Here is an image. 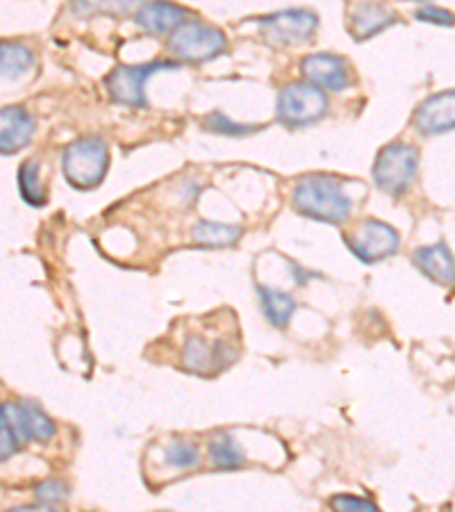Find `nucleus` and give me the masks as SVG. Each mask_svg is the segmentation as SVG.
Masks as SVG:
<instances>
[{"label":"nucleus","instance_id":"f257e3e1","mask_svg":"<svg viewBox=\"0 0 455 512\" xmlns=\"http://www.w3.org/2000/svg\"><path fill=\"white\" fill-rule=\"evenodd\" d=\"M296 212L314 221L342 224L353 210V198L346 192L344 183L328 173H312L301 178L292 192Z\"/></svg>","mask_w":455,"mask_h":512},{"label":"nucleus","instance_id":"f03ea898","mask_svg":"<svg viewBox=\"0 0 455 512\" xmlns=\"http://www.w3.org/2000/svg\"><path fill=\"white\" fill-rule=\"evenodd\" d=\"M110 164V153L101 137H82L66 146L62 155L64 178L76 189H91L101 185Z\"/></svg>","mask_w":455,"mask_h":512},{"label":"nucleus","instance_id":"7ed1b4c3","mask_svg":"<svg viewBox=\"0 0 455 512\" xmlns=\"http://www.w3.org/2000/svg\"><path fill=\"white\" fill-rule=\"evenodd\" d=\"M228 39L219 28L210 26V23L189 19L171 32L169 48L171 53L180 57L182 62L201 64L214 60V57L226 51Z\"/></svg>","mask_w":455,"mask_h":512},{"label":"nucleus","instance_id":"20e7f679","mask_svg":"<svg viewBox=\"0 0 455 512\" xmlns=\"http://www.w3.org/2000/svg\"><path fill=\"white\" fill-rule=\"evenodd\" d=\"M419 151L410 144H390L378 153L374 164L376 185L390 196L408 192L417 178Z\"/></svg>","mask_w":455,"mask_h":512},{"label":"nucleus","instance_id":"39448f33","mask_svg":"<svg viewBox=\"0 0 455 512\" xmlns=\"http://www.w3.org/2000/svg\"><path fill=\"white\" fill-rule=\"evenodd\" d=\"M278 121L289 128H303L326 117L328 98L324 89L310 82H292L278 94Z\"/></svg>","mask_w":455,"mask_h":512},{"label":"nucleus","instance_id":"423d86ee","mask_svg":"<svg viewBox=\"0 0 455 512\" xmlns=\"http://www.w3.org/2000/svg\"><path fill=\"white\" fill-rule=\"evenodd\" d=\"M178 69L173 62H151V64H132V66H119L114 69L105 80L107 94L114 103L126 107H144L146 105V82L157 71H171Z\"/></svg>","mask_w":455,"mask_h":512},{"label":"nucleus","instance_id":"0eeeda50","mask_svg":"<svg viewBox=\"0 0 455 512\" xmlns=\"http://www.w3.org/2000/svg\"><path fill=\"white\" fill-rule=\"evenodd\" d=\"M346 244L362 262H380L399 251L401 237L385 221L367 219L346 235Z\"/></svg>","mask_w":455,"mask_h":512},{"label":"nucleus","instance_id":"6e6552de","mask_svg":"<svg viewBox=\"0 0 455 512\" xmlns=\"http://www.w3.org/2000/svg\"><path fill=\"white\" fill-rule=\"evenodd\" d=\"M235 358V346H230L228 340H219V337L210 340L205 335H189L185 346H182V365L198 376L217 374V371L230 367Z\"/></svg>","mask_w":455,"mask_h":512},{"label":"nucleus","instance_id":"1a4fd4ad","mask_svg":"<svg viewBox=\"0 0 455 512\" xmlns=\"http://www.w3.org/2000/svg\"><path fill=\"white\" fill-rule=\"evenodd\" d=\"M7 426L12 428L16 442H48L55 435L53 419L32 401H12L0 406Z\"/></svg>","mask_w":455,"mask_h":512},{"label":"nucleus","instance_id":"9d476101","mask_svg":"<svg viewBox=\"0 0 455 512\" xmlns=\"http://www.w3.org/2000/svg\"><path fill=\"white\" fill-rule=\"evenodd\" d=\"M262 35L276 46H292L310 39V35L319 26V19L308 10H285L271 16H264L258 21Z\"/></svg>","mask_w":455,"mask_h":512},{"label":"nucleus","instance_id":"9b49d317","mask_svg":"<svg viewBox=\"0 0 455 512\" xmlns=\"http://www.w3.org/2000/svg\"><path fill=\"white\" fill-rule=\"evenodd\" d=\"M303 76L308 78L310 85L326 89V92H344L353 85V73L346 60L330 53L308 55L301 62Z\"/></svg>","mask_w":455,"mask_h":512},{"label":"nucleus","instance_id":"f8f14e48","mask_svg":"<svg viewBox=\"0 0 455 512\" xmlns=\"http://www.w3.org/2000/svg\"><path fill=\"white\" fill-rule=\"evenodd\" d=\"M37 123L28 110L19 105L0 107V155H14L35 137Z\"/></svg>","mask_w":455,"mask_h":512},{"label":"nucleus","instance_id":"ddd939ff","mask_svg":"<svg viewBox=\"0 0 455 512\" xmlns=\"http://www.w3.org/2000/svg\"><path fill=\"white\" fill-rule=\"evenodd\" d=\"M192 19V12L182 5L167 3V0H153L144 3L135 14V23L148 35H171L182 23Z\"/></svg>","mask_w":455,"mask_h":512},{"label":"nucleus","instance_id":"4468645a","mask_svg":"<svg viewBox=\"0 0 455 512\" xmlns=\"http://www.w3.org/2000/svg\"><path fill=\"white\" fill-rule=\"evenodd\" d=\"M455 123V94L442 92L430 96L428 101L421 103L415 114V126L421 135H442V132L453 130Z\"/></svg>","mask_w":455,"mask_h":512},{"label":"nucleus","instance_id":"2eb2a0df","mask_svg":"<svg viewBox=\"0 0 455 512\" xmlns=\"http://www.w3.org/2000/svg\"><path fill=\"white\" fill-rule=\"evenodd\" d=\"M412 260H415L421 274L428 276L430 280H435V283L446 287L453 285V255L446 244L440 242L433 246H421V249H417L415 255H412Z\"/></svg>","mask_w":455,"mask_h":512},{"label":"nucleus","instance_id":"dca6fc26","mask_svg":"<svg viewBox=\"0 0 455 512\" xmlns=\"http://www.w3.org/2000/svg\"><path fill=\"white\" fill-rule=\"evenodd\" d=\"M35 69V53L21 41H0V82L19 80Z\"/></svg>","mask_w":455,"mask_h":512},{"label":"nucleus","instance_id":"f3484780","mask_svg":"<svg viewBox=\"0 0 455 512\" xmlns=\"http://www.w3.org/2000/svg\"><path fill=\"white\" fill-rule=\"evenodd\" d=\"M394 23V12L385 10L383 5H362L353 12L351 19V32L355 39H369L378 35L380 30Z\"/></svg>","mask_w":455,"mask_h":512},{"label":"nucleus","instance_id":"a211bd4d","mask_svg":"<svg viewBox=\"0 0 455 512\" xmlns=\"http://www.w3.org/2000/svg\"><path fill=\"white\" fill-rule=\"evenodd\" d=\"M192 237L198 246H210V249H223L233 246L242 237V228L228 224H214V221H201L192 230Z\"/></svg>","mask_w":455,"mask_h":512},{"label":"nucleus","instance_id":"6ab92c4d","mask_svg":"<svg viewBox=\"0 0 455 512\" xmlns=\"http://www.w3.org/2000/svg\"><path fill=\"white\" fill-rule=\"evenodd\" d=\"M260 301L264 315H267L271 324L278 328H285L296 312V301L289 294L278 292V289L260 287Z\"/></svg>","mask_w":455,"mask_h":512},{"label":"nucleus","instance_id":"aec40b11","mask_svg":"<svg viewBox=\"0 0 455 512\" xmlns=\"http://www.w3.org/2000/svg\"><path fill=\"white\" fill-rule=\"evenodd\" d=\"M208 451H210V460L214 462V467L217 469H228L230 472V469H239L246 465L244 451L233 435L221 433L217 437H212Z\"/></svg>","mask_w":455,"mask_h":512},{"label":"nucleus","instance_id":"412c9836","mask_svg":"<svg viewBox=\"0 0 455 512\" xmlns=\"http://www.w3.org/2000/svg\"><path fill=\"white\" fill-rule=\"evenodd\" d=\"M142 5V0H71V12L85 19V16H123Z\"/></svg>","mask_w":455,"mask_h":512},{"label":"nucleus","instance_id":"4be33fe9","mask_svg":"<svg viewBox=\"0 0 455 512\" xmlns=\"http://www.w3.org/2000/svg\"><path fill=\"white\" fill-rule=\"evenodd\" d=\"M19 189H21V196L26 198V203L30 205H44L48 201V192H46V185L41 183L37 160H28L21 164Z\"/></svg>","mask_w":455,"mask_h":512},{"label":"nucleus","instance_id":"5701e85b","mask_svg":"<svg viewBox=\"0 0 455 512\" xmlns=\"http://www.w3.org/2000/svg\"><path fill=\"white\" fill-rule=\"evenodd\" d=\"M164 462L173 469H192L201 462V451L192 442L176 440L164 451Z\"/></svg>","mask_w":455,"mask_h":512},{"label":"nucleus","instance_id":"b1692460","mask_svg":"<svg viewBox=\"0 0 455 512\" xmlns=\"http://www.w3.org/2000/svg\"><path fill=\"white\" fill-rule=\"evenodd\" d=\"M205 130L219 132V135H230V137H244L251 135V132L258 130V126H244V123L230 121L223 112H212L208 119H205Z\"/></svg>","mask_w":455,"mask_h":512},{"label":"nucleus","instance_id":"393cba45","mask_svg":"<svg viewBox=\"0 0 455 512\" xmlns=\"http://www.w3.org/2000/svg\"><path fill=\"white\" fill-rule=\"evenodd\" d=\"M35 497L44 508H55L66 501V487L60 481H46L37 487Z\"/></svg>","mask_w":455,"mask_h":512},{"label":"nucleus","instance_id":"a878e982","mask_svg":"<svg viewBox=\"0 0 455 512\" xmlns=\"http://www.w3.org/2000/svg\"><path fill=\"white\" fill-rule=\"evenodd\" d=\"M16 449H19V442H16L12 428L7 426L3 410H0V462L10 458Z\"/></svg>","mask_w":455,"mask_h":512},{"label":"nucleus","instance_id":"bb28decb","mask_svg":"<svg viewBox=\"0 0 455 512\" xmlns=\"http://www.w3.org/2000/svg\"><path fill=\"white\" fill-rule=\"evenodd\" d=\"M417 19L419 21H428V23H437V26H453V14L440 10V7H421L417 12Z\"/></svg>","mask_w":455,"mask_h":512},{"label":"nucleus","instance_id":"cd10ccee","mask_svg":"<svg viewBox=\"0 0 455 512\" xmlns=\"http://www.w3.org/2000/svg\"><path fill=\"white\" fill-rule=\"evenodd\" d=\"M333 508H337V510H346V512H351V510L374 512V510H378L374 501L358 499V497H346V494H344V497H337V499H333Z\"/></svg>","mask_w":455,"mask_h":512},{"label":"nucleus","instance_id":"c85d7f7f","mask_svg":"<svg viewBox=\"0 0 455 512\" xmlns=\"http://www.w3.org/2000/svg\"><path fill=\"white\" fill-rule=\"evenodd\" d=\"M419 3H426V0H419Z\"/></svg>","mask_w":455,"mask_h":512}]
</instances>
